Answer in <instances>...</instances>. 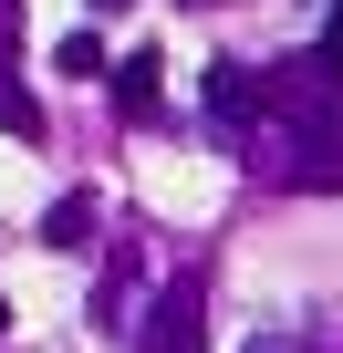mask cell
I'll return each instance as SVG.
<instances>
[{
  "mask_svg": "<svg viewBox=\"0 0 343 353\" xmlns=\"http://www.w3.org/2000/svg\"><path fill=\"white\" fill-rule=\"evenodd\" d=\"M135 343H146V353H208V281L177 270V281L156 291V312L135 322Z\"/></svg>",
  "mask_w": 343,
  "mask_h": 353,
  "instance_id": "6da1fadb",
  "label": "cell"
},
{
  "mask_svg": "<svg viewBox=\"0 0 343 353\" xmlns=\"http://www.w3.org/2000/svg\"><path fill=\"white\" fill-rule=\"evenodd\" d=\"M208 114H219V125H250V114H260V73L208 63Z\"/></svg>",
  "mask_w": 343,
  "mask_h": 353,
  "instance_id": "7a4b0ae2",
  "label": "cell"
},
{
  "mask_svg": "<svg viewBox=\"0 0 343 353\" xmlns=\"http://www.w3.org/2000/svg\"><path fill=\"white\" fill-rule=\"evenodd\" d=\"M42 250H94V198H84V188H63V198L42 208Z\"/></svg>",
  "mask_w": 343,
  "mask_h": 353,
  "instance_id": "3957f363",
  "label": "cell"
},
{
  "mask_svg": "<svg viewBox=\"0 0 343 353\" xmlns=\"http://www.w3.org/2000/svg\"><path fill=\"white\" fill-rule=\"evenodd\" d=\"M156 73H166V63H156V52H125V63H115V104H125V114H135V125H146V114H156Z\"/></svg>",
  "mask_w": 343,
  "mask_h": 353,
  "instance_id": "277c9868",
  "label": "cell"
},
{
  "mask_svg": "<svg viewBox=\"0 0 343 353\" xmlns=\"http://www.w3.org/2000/svg\"><path fill=\"white\" fill-rule=\"evenodd\" d=\"M0 135H21V145H42V104L11 83V63H0Z\"/></svg>",
  "mask_w": 343,
  "mask_h": 353,
  "instance_id": "5b68a950",
  "label": "cell"
},
{
  "mask_svg": "<svg viewBox=\"0 0 343 353\" xmlns=\"http://www.w3.org/2000/svg\"><path fill=\"white\" fill-rule=\"evenodd\" d=\"M52 63H63V73H84V83H94V73H104V32H63V42H52Z\"/></svg>",
  "mask_w": 343,
  "mask_h": 353,
  "instance_id": "8992f818",
  "label": "cell"
},
{
  "mask_svg": "<svg viewBox=\"0 0 343 353\" xmlns=\"http://www.w3.org/2000/svg\"><path fill=\"white\" fill-rule=\"evenodd\" d=\"M312 73L343 94V0H333V21H322V52H312Z\"/></svg>",
  "mask_w": 343,
  "mask_h": 353,
  "instance_id": "52a82bcc",
  "label": "cell"
},
{
  "mask_svg": "<svg viewBox=\"0 0 343 353\" xmlns=\"http://www.w3.org/2000/svg\"><path fill=\"white\" fill-rule=\"evenodd\" d=\"M94 11H125V0H94Z\"/></svg>",
  "mask_w": 343,
  "mask_h": 353,
  "instance_id": "ba28073f",
  "label": "cell"
},
{
  "mask_svg": "<svg viewBox=\"0 0 343 353\" xmlns=\"http://www.w3.org/2000/svg\"><path fill=\"white\" fill-rule=\"evenodd\" d=\"M0 21H11V0H0Z\"/></svg>",
  "mask_w": 343,
  "mask_h": 353,
  "instance_id": "9c48e42d",
  "label": "cell"
},
{
  "mask_svg": "<svg viewBox=\"0 0 343 353\" xmlns=\"http://www.w3.org/2000/svg\"><path fill=\"white\" fill-rule=\"evenodd\" d=\"M0 332H11V312H0Z\"/></svg>",
  "mask_w": 343,
  "mask_h": 353,
  "instance_id": "30bf717a",
  "label": "cell"
}]
</instances>
